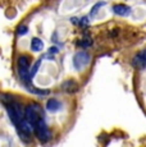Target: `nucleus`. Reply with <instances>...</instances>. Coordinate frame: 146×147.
Here are the masks:
<instances>
[{
	"mask_svg": "<svg viewBox=\"0 0 146 147\" xmlns=\"http://www.w3.org/2000/svg\"><path fill=\"white\" fill-rule=\"evenodd\" d=\"M78 23H80V24H78V26L86 27V26H87V23H89V19H87V18H82L80 22H78Z\"/></svg>",
	"mask_w": 146,
	"mask_h": 147,
	"instance_id": "ddd939ff",
	"label": "nucleus"
},
{
	"mask_svg": "<svg viewBox=\"0 0 146 147\" xmlns=\"http://www.w3.org/2000/svg\"><path fill=\"white\" fill-rule=\"evenodd\" d=\"M24 118H26V119L28 120L30 123L32 124V127H33L39 120L43 119V117H41L40 107H39L37 105H30V106H27L26 110H24Z\"/></svg>",
	"mask_w": 146,
	"mask_h": 147,
	"instance_id": "f257e3e1",
	"label": "nucleus"
},
{
	"mask_svg": "<svg viewBox=\"0 0 146 147\" xmlns=\"http://www.w3.org/2000/svg\"><path fill=\"white\" fill-rule=\"evenodd\" d=\"M64 90H66L67 92H76L77 91V83H76L74 81H68V82H66L64 83Z\"/></svg>",
	"mask_w": 146,
	"mask_h": 147,
	"instance_id": "6e6552de",
	"label": "nucleus"
},
{
	"mask_svg": "<svg viewBox=\"0 0 146 147\" xmlns=\"http://www.w3.org/2000/svg\"><path fill=\"white\" fill-rule=\"evenodd\" d=\"M33 132L36 133L39 140L43 141V142H46V141L50 140V132H49V129H47L44 119H40L33 125Z\"/></svg>",
	"mask_w": 146,
	"mask_h": 147,
	"instance_id": "f03ea898",
	"label": "nucleus"
},
{
	"mask_svg": "<svg viewBox=\"0 0 146 147\" xmlns=\"http://www.w3.org/2000/svg\"><path fill=\"white\" fill-rule=\"evenodd\" d=\"M27 31H28V28H27L26 26H19L18 30H17V33H18L19 36H23L27 33Z\"/></svg>",
	"mask_w": 146,
	"mask_h": 147,
	"instance_id": "f8f14e48",
	"label": "nucleus"
},
{
	"mask_svg": "<svg viewBox=\"0 0 146 147\" xmlns=\"http://www.w3.org/2000/svg\"><path fill=\"white\" fill-rule=\"evenodd\" d=\"M46 109L49 110L50 113L58 111V110L60 109V102H59L58 100H55V98H50V100H47V102H46Z\"/></svg>",
	"mask_w": 146,
	"mask_h": 147,
	"instance_id": "423d86ee",
	"label": "nucleus"
},
{
	"mask_svg": "<svg viewBox=\"0 0 146 147\" xmlns=\"http://www.w3.org/2000/svg\"><path fill=\"white\" fill-rule=\"evenodd\" d=\"M113 12L118 16H128L131 12V8L124 4H117L113 7Z\"/></svg>",
	"mask_w": 146,
	"mask_h": 147,
	"instance_id": "39448f33",
	"label": "nucleus"
},
{
	"mask_svg": "<svg viewBox=\"0 0 146 147\" xmlns=\"http://www.w3.org/2000/svg\"><path fill=\"white\" fill-rule=\"evenodd\" d=\"M89 61H90V55L85 51L77 53L74 55V58H73V64H74V68L77 70L83 69L89 64Z\"/></svg>",
	"mask_w": 146,
	"mask_h": 147,
	"instance_id": "7ed1b4c3",
	"label": "nucleus"
},
{
	"mask_svg": "<svg viewBox=\"0 0 146 147\" xmlns=\"http://www.w3.org/2000/svg\"><path fill=\"white\" fill-rule=\"evenodd\" d=\"M132 65L137 69H144L146 68V50H141L137 53L132 59Z\"/></svg>",
	"mask_w": 146,
	"mask_h": 147,
	"instance_id": "20e7f679",
	"label": "nucleus"
},
{
	"mask_svg": "<svg viewBox=\"0 0 146 147\" xmlns=\"http://www.w3.org/2000/svg\"><path fill=\"white\" fill-rule=\"evenodd\" d=\"M104 4H105V3L100 1V3H97L96 5H94V8H92V9H91V12H90V16H91V17H94V16H95V13H96L97 10H99V8H101Z\"/></svg>",
	"mask_w": 146,
	"mask_h": 147,
	"instance_id": "9b49d317",
	"label": "nucleus"
},
{
	"mask_svg": "<svg viewBox=\"0 0 146 147\" xmlns=\"http://www.w3.org/2000/svg\"><path fill=\"white\" fill-rule=\"evenodd\" d=\"M31 49H32L33 51H41V50L44 49L43 40H40V38H37V37H33L32 41H31Z\"/></svg>",
	"mask_w": 146,
	"mask_h": 147,
	"instance_id": "0eeeda50",
	"label": "nucleus"
},
{
	"mask_svg": "<svg viewBox=\"0 0 146 147\" xmlns=\"http://www.w3.org/2000/svg\"><path fill=\"white\" fill-rule=\"evenodd\" d=\"M40 64H41V60H37L35 64H33V67L31 68V70L28 72V78H30V80H32L33 76L36 74V72H37V69H39V67H40Z\"/></svg>",
	"mask_w": 146,
	"mask_h": 147,
	"instance_id": "9d476101",
	"label": "nucleus"
},
{
	"mask_svg": "<svg viewBox=\"0 0 146 147\" xmlns=\"http://www.w3.org/2000/svg\"><path fill=\"white\" fill-rule=\"evenodd\" d=\"M80 45L82 47H90L92 45V38L90 37V36H87V35L83 36V38L80 41Z\"/></svg>",
	"mask_w": 146,
	"mask_h": 147,
	"instance_id": "1a4fd4ad",
	"label": "nucleus"
}]
</instances>
